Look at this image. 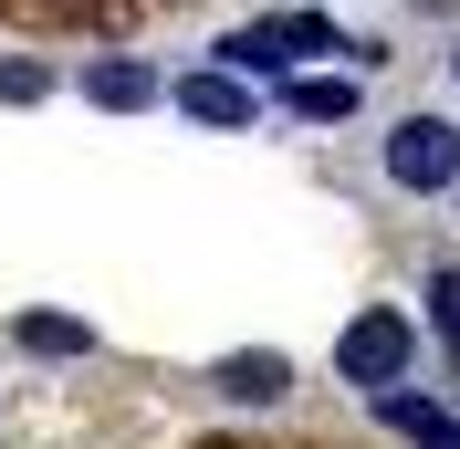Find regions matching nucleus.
Instances as JSON below:
<instances>
[{"mask_svg": "<svg viewBox=\"0 0 460 449\" xmlns=\"http://www.w3.org/2000/svg\"><path fill=\"white\" fill-rule=\"evenodd\" d=\"M335 376H345V387H367V397H387V387L408 376V324H398L387 304L356 313V324L335 335Z\"/></svg>", "mask_w": 460, "mask_h": 449, "instance_id": "obj_1", "label": "nucleus"}, {"mask_svg": "<svg viewBox=\"0 0 460 449\" xmlns=\"http://www.w3.org/2000/svg\"><path fill=\"white\" fill-rule=\"evenodd\" d=\"M31 94H42V74L31 63H0V105H31Z\"/></svg>", "mask_w": 460, "mask_h": 449, "instance_id": "obj_11", "label": "nucleus"}, {"mask_svg": "<svg viewBox=\"0 0 460 449\" xmlns=\"http://www.w3.org/2000/svg\"><path fill=\"white\" fill-rule=\"evenodd\" d=\"M376 408H387V428H398V439H419V449H460L450 408H429V397H408V387H387V397H376Z\"/></svg>", "mask_w": 460, "mask_h": 449, "instance_id": "obj_6", "label": "nucleus"}, {"mask_svg": "<svg viewBox=\"0 0 460 449\" xmlns=\"http://www.w3.org/2000/svg\"><path fill=\"white\" fill-rule=\"evenodd\" d=\"M314 53H345V31L314 22V11H304V22H252V31H230V42H220L230 74H272V63H314Z\"/></svg>", "mask_w": 460, "mask_h": 449, "instance_id": "obj_2", "label": "nucleus"}, {"mask_svg": "<svg viewBox=\"0 0 460 449\" xmlns=\"http://www.w3.org/2000/svg\"><path fill=\"white\" fill-rule=\"evenodd\" d=\"M387 178L398 189H460V126H439V115L387 126Z\"/></svg>", "mask_w": 460, "mask_h": 449, "instance_id": "obj_3", "label": "nucleus"}, {"mask_svg": "<svg viewBox=\"0 0 460 449\" xmlns=\"http://www.w3.org/2000/svg\"><path fill=\"white\" fill-rule=\"evenodd\" d=\"M283 387H293L283 356H261V345H252V356H220V397H241V408H272Z\"/></svg>", "mask_w": 460, "mask_h": 449, "instance_id": "obj_5", "label": "nucleus"}, {"mask_svg": "<svg viewBox=\"0 0 460 449\" xmlns=\"http://www.w3.org/2000/svg\"><path fill=\"white\" fill-rule=\"evenodd\" d=\"M450 74H460V53H450Z\"/></svg>", "mask_w": 460, "mask_h": 449, "instance_id": "obj_12", "label": "nucleus"}, {"mask_svg": "<svg viewBox=\"0 0 460 449\" xmlns=\"http://www.w3.org/2000/svg\"><path fill=\"white\" fill-rule=\"evenodd\" d=\"M22 345L31 356H94V324H74V313H22Z\"/></svg>", "mask_w": 460, "mask_h": 449, "instance_id": "obj_8", "label": "nucleus"}, {"mask_svg": "<svg viewBox=\"0 0 460 449\" xmlns=\"http://www.w3.org/2000/svg\"><path fill=\"white\" fill-rule=\"evenodd\" d=\"M293 115H314V126H345V115H356V84H345V74H304V84H293Z\"/></svg>", "mask_w": 460, "mask_h": 449, "instance_id": "obj_9", "label": "nucleus"}, {"mask_svg": "<svg viewBox=\"0 0 460 449\" xmlns=\"http://www.w3.org/2000/svg\"><path fill=\"white\" fill-rule=\"evenodd\" d=\"M178 105L199 115V126H252V94H241V74H220V63H209V74H189V84H178Z\"/></svg>", "mask_w": 460, "mask_h": 449, "instance_id": "obj_4", "label": "nucleus"}, {"mask_svg": "<svg viewBox=\"0 0 460 449\" xmlns=\"http://www.w3.org/2000/svg\"><path fill=\"white\" fill-rule=\"evenodd\" d=\"M429 304H439V335L460 345V272H439V282H429Z\"/></svg>", "mask_w": 460, "mask_h": 449, "instance_id": "obj_10", "label": "nucleus"}, {"mask_svg": "<svg viewBox=\"0 0 460 449\" xmlns=\"http://www.w3.org/2000/svg\"><path fill=\"white\" fill-rule=\"evenodd\" d=\"M84 94H94L105 115H137V105H157V74H146V63H94Z\"/></svg>", "mask_w": 460, "mask_h": 449, "instance_id": "obj_7", "label": "nucleus"}]
</instances>
